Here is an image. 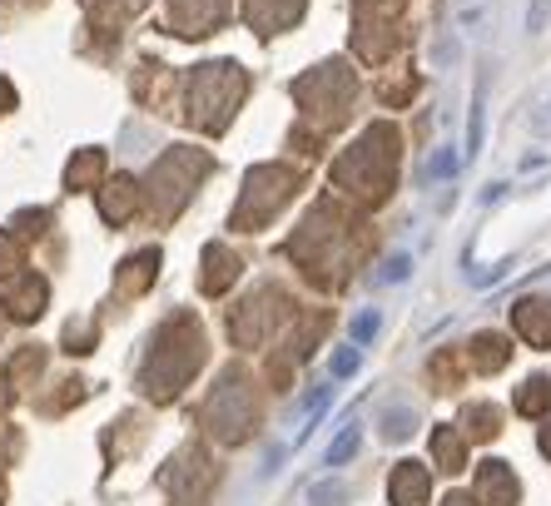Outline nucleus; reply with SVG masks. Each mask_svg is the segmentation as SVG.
<instances>
[{
	"label": "nucleus",
	"instance_id": "423d86ee",
	"mask_svg": "<svg viewBox=\"0 0 551 506\" xmlns=\"http://www.w3.org/2000/svg\"><path fill=\"white\" fill-rule=\"evenodd\" d=\"M482 149V95L472 100V120H467V154Z\"/></svg>",
	"mask_w": 551,
	"mask_h": 506
},
{
	"label": "nucleus",
	"instance_id": "6e6552de",
	"mask_svg": "<svg viewBox=\"0 0 551 506\" xmlns=\"http://www.w3.org/2000/svg\"><path fill=\"white\" fill-rule=\"evenodd\" d=\"M383 432H388V437H408V432H413V417H408V412H398V417L388 412V427H383Z\"/></svg>",
	"mask_w": 551,
	"mask_h": 506
},
{
	"label": "nucleus",
	"instance_id": "7ed1b4c3",
	"mask_svg": "<svg viewBox=\"0 0 551 506\" xmlns=\"http://www.w3.org/2000/svg\"><path fill=\"white\" fill-rule=\"evenodd\" d=\"M358 368H363V353H358V343L333 353V378H348V373H358Z\"/></svg>",
	"mask_w": 551,
	"mask_h": 506
},
{
	"label": "nucleus",
	"instance_id": "0eeeda50",
	"mask_svg": "<svg viewBox=\"0 0 551 506\" xmlns=\"http://www.w3.org/2000/svg\"><path fill=\"white\" fill-rule=\"evenodd\" d=\"M427 174H432V179H452V174H457V154H452V149H442V154H432V164H427Z\"/></svg>",
	"mask_w": 551,
	"mask_h": 506
},
{
	"label": "nucleus",
	"instance_id": "20e7f679",
	"mask_svg": "<svg viewBox=\"0 0 551 506\" xmlns=\"http://www.w3.org/2000/svg\"><path fill=\"white\" fill-rule=\"evenodd\" d=\"M408 273H413V258H408V253H393V258L383 263V278H388V283H408Z\"/></svg>",
	"mask_w": 551,
	"mask_h": 506
},
{
	"label": "nucleus",
	"instance_id": "f03ea898",
	"mask_svg": "<svg viewBox=\"0 0 551 506\" xmlns=\"http://www.w3.org/2000/svg\"><path fill=\"white\" fill-rule=\"evenodd\" d=\"M378 323H383V318H378V308H363V313L353 318V343H358V348H363V343H373Z\"/></svg>",
	"mask_w": 551,
	"mask_h": 506
},
{
	"label": "nucleus",
	"instance_id": "39448f33",
	"mask_svg": "<svg viewBox=\"0 0 551 506\" xmlns=\"http://www.w3.org/2000/svg\"><path fill=\"white\" fill-rule=\"evenodd\" d=\"M343 497H348L343 482H318V487H313V506H338Z\"/></svg>",
	"mask_w": 551,
	"mask_h": 506
},
{
	"label": "nucleus",
	"instance_id": "f257e3e1",
	"mask_svg": "<svg viewBox=\"0 0 551 506\" xmlns=\"http://www.w3.org/2000/svg\"><path fill=\"white\" fill-rule=\"evenodd\" d=\"M358 447H363V432H358V422H348V427L338 432V442L328 447V467H343L348 457H358Z\"/></svg>",
	"mask_w": 551,
	"mask_h": 506
}]
</instances>
